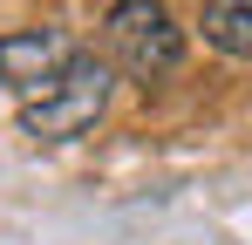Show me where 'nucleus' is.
<instances>
[{"instance_id": "2", "label": "nucleus", "mask_w": 252, "mask_h": 245, "mask_svg": "<svg viewBox=\"0 0 252 245\" xmlns=\"http://www.w3.org/2000/svg\"><path fill=\"white\" fill-rule=\"evenodd\" d=\"M102 34H109V61L136 82H157L184 61V34H177V21L157 0H116Z\"/></svg>"}, {"instance_id": "3", "label": "nucleus", "mask_w": 252, "mask_h": 245, "mask_svg": "<svg viewBox=\"0 0 252 245\" xmlns=\"http://www.w3.org/2000/svg\"><path fill=\"white\" fill-rule=\"evenodd\" d=\"M75 55H82V48L68 41V28H14V34H0V82H7L14 95H34V89L55 82Z\"/></svg>"}, {"instance_id": "1", "label": "nucleus", "mask_w": 252, "mask_h": 245, "mask_svg": "<svg viewBox=\"0 0 252 245\" xmlns=\"http://www.w3.org/2000/svg\"><path fill=\"white\" fill-rule=\"evenodd\" d=\"M109 89H116L109 61L75 55L55 82H41L34 95H21V136H34V143H68V136L95 129L102 109H109Z\"/></svg>"}, {"instance_id": "4", "label": "nucleus", "mask_w": 252, "mask_h": 245, "mask_svg": "<svg viewBox=\"0 0 252 245\" xmlns=\"http://www.w3.org/2000/svg\"><path fill=\"white\" fill-rule=\"evenodd\" d=\"M205 41L218 55L252 61V0H205Z\"/></svg>"}]
</instances>
